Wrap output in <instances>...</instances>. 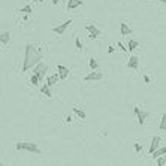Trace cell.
I'll return each instance as SVG.
<instances>
[{
    "instance_id": "cell-1",
    "label": "cell",
    "mask_w": 166,
    "mask_h": 166,
    "mask_svg": "<svg viewBox=\"0 0 166 166\" xmlns=\"http://www.w3.org/2000/svg\"><path fill=\"white\" fill-rule=\"evenodd\" d=\"M44 54L33 45V44H27L26 50H24V62H23V72H27L30 69H33L39 62H42Z\"/></svg>"
},
{
    "instance_id": "cell-2",
    "label": "cell",
    "mask_w": 166,
    "mask_h": 166,
    "mask_svg": "<svg viewBox=\"0 0 166 166\" xmlns=\"http://www.w3.org/2000/svg\"><path fill=\"white\" fill-rule=\"evenodd\" d=\"M15 148L17 150H23V151H29V153H33V154H41V148L35 144V142H29V141H18L15 144Z\"/></svg>"
},
{
    "instance_id": "cell-3",
    "label": "cell",
    "mask_w": 166,
    "mask_h": 166,
    "mask_svg": "<svg viewBox=\"0 0 166 166\" xmlns=\"http://www.w3.org/2000/svg\"><path fill=\"white\" fill-rule=\"evenodd\" d=\"M48 72V66L44 63V62H39L35 67H33V73L39 76V81H42L45 78V73Z\"/></svg>"
},
{
    "instance_id": "cell-4",
    "label": "cell",
    "mask_w": 166,
    "mask_h": 166,
    "mask_svg": "<svg viewBox=\"0 0 166 166\" xmlns=\"http://www.w3.org/2000/svg\"><path fill=\"white\" fill-rule=\"evenodd\" d=\"M133 111H135V114H136V117H138V123H139V124H144L145 120H147V117H148V112L144 111V109H141L139 106H135Z\"/></svg>"
},
{
    "instance_id": "cell-5",
    "label": "cell",
    "mask_w": 166,
    "mask_h": 166,
    "mask_svg": "<svg viewBox=\"0 0 166 166\" xmlns=\"http://www.w3.org/2000/svg\"><path fill=\"white\" fill-rule=\"evenodd\" d=\"M70 24H72V20H67V21H64L63 24H60V26H57V27H54L53 29V32L54 33H57V35H63L69 27H70Z\"/></svg>"
},
{
    "instance_id": "cell-6",
    "label": "cell",
    "mask_w": 166,
    "mask_h": 166,
    "mask_svg": "<svg viewBox=\"0 0 166 166\" xmlns=\"http://www.w3.org/2000/svg\"><path fill=\"white\" fill-rule=\"evenodd\" d=\"M103 78V73H100L99 70H91V73H88V75H85L84 76V81H100Z\"/></svg>"
},
{
    "instance_id": "cell-7",
    "label": "cell",
    "mask_w": 166,
    "mask_h": 166,
    "mask_svg": "<svg viewBox=\"0 0 166 166\" xmlns=\"http://www.w3.org/2000/svg\"><path fill=\"white\" fill-rule=\"evenodd\" d=\"M160 144H162V139H160V136H153V139H151V145H150V150H148V154L151 156L159 147H160Z\"/></svg>"
},
{
    "instance_id": "cell-8",
    "label": "cell",
    "mask_w": 166,
    "mask_h": 166,
    "mask_svg": "<svg viewBox=\"0 0 166 166\" xmlns=\"http://www.w3.org/2000/svg\"><path fill=\"white\" fill-rule=\"evenodd\" d=\"M57 73H59L60 79L63 81V79H66V78L69 76V67H66V66H63V64H59V66H57Z\"/></svg>"
},
{
    "instance_id": "cell-9",
    "label": "cell",
    "mask_w": 166,
    "mask_h": 166,
    "mask_svg": "<svg viewBox=\"0 0 166 166\" xmlns=\"http://www.w3.org/2000/svg\"><path fill=\"white\" fill-rule=\"evenodd\" d=\"M127 67H129V69H138V67H139V57L132 56V57L127 60Z\"/></svg>"
},
{
    "instance_id": "cell-10",
    "label": "cell",
    "mask_w": 166,
    "mask_h": 166,
    "mask_svg": "<svg viewBox=\"0 0 166 166\" xmlns=\"http://www.w3.org/2000/svg\"><path fill=\"white\" fill-rule=\"evenodd\" d=\"M60 79V76H59V73L56 72L54 75H50V76H47V85L48 87H53V85H56L57 84V81Z\"/></svg>"
},
{
    "instance_id": "cell-11",
    "label": "cell",
    "mask_w": 166,
    "mask_h": 166,
    "mask_svg": "<svg viewBox=\"0 0 166 166\" xmlns=\"http://www.w3.org/2000/svg\"><path fill=\"white\" fill-rule=\"evenodd\" d=\"M120 33H121V36H129L132 33V29L129 27L127 23H121L120 24Z\"/></svg>"
},
{
    "instance_id": "cell-12",
    "label": "cell",
    "mask_w": 166,
    "mask_h": 166,
    "mask_svg": "<svg viewBox=\"0 0 166 166\" xmlns=\"http://www.w3.org/2000/svg\"><path fill=\"white\" fill-rule=\"evenodd\" d=\"M82 5V0H67V11H72L75 8H79Z\"/></svg>"
},
{
    "instance_id": "cell-13",
    "label": "cell",
    "mask_w": 166,
    "mask_h": 166,
    "mask_svg": "<svg viewBox=\"0 0 166 166\" xmlns=\"http://www.w3.org/2000/svg\"><path fill=\"white\" fill-rule=\"evenodd\" d=\"M9 41H11V33L9 32H2L0 33V44L6 45V44H9Z\"/></svg>"
},
{
    "instance_id": "cell-14",
    "label": "cell",
    "mask_w": 166,
    "mask_h": 166,
    "mask_svg": "<svg viewBox=\"0 0 166 166\" xmlns=\"http://www.w3.org/2000/svg\"><path fill=\"white\" fill-rule=\"evenodd\" d=\"M165 154H166V145H165V147H162V145H160V147H159V148H157V150H156L151 156H153V159H157V157L165 156Z\"/></svg>"
},
{
    "instance_id": "cell-15",
    "label": "cell",
    "mask_w": 166,
    "mask_h": 166,
    "mask_svg": "<svg viewBox=\"0 0 166 166\" xmlns=\"http://www.w3.org/2000/svg\"><path fill=\"white\" fill-rule=\"evenodd\" d=\"M85 29L88 30V33H91V35H96V36H99L100 35V30L96 27V26H93V24H87L85 26Z\"/></svg>"
},
{
    "instance_id": "cell-16",
    "label": "cell",
    "mask_w": 166,
    "mask_h": 166,
    "mask_svg": "<svg viewBox=\"0 0 166 166\" xmlns=\"http://www.w3.org/2000/svg\"><path fill=\"white\" fill-rule=\"evenodd\" d=\"M138 47H139V42H138V41L130 39V41H129V45H127V50H129V51H135Z\"/></svg>"
},
{
    "instance_id": "cell-17",
    "label": "cell",
    "mask_w": 166,
    "mask_h": 166,
    "mask_svg": "<svg viewBox=\"0 0 166 166\" xmlns=\"http://www.w3.org/2000/svg\"><path fill=\"white\" fill-rule=\"evenodd\" d=\"M159 129H160V130H165V132H166V114H165V112L162 114V118H160V124H159Z\"/></svg>"
},
{
    "instance_id": "cell-18",
    "label": "cell",
    "mask_w": 166,
    "mask_h": 166,
    "mask_svg": "<svg viewBox=\"0 0 166 166\" xmlns=\"http://www.w3.org/2000/svg\"><path fill=\"white\" fill-rule=\"evenodd\" d=\"M41 91H42V93H44L47 97H53V93H51V90H50V87H48L47 84L41 87Z\"/></svg>"
},
{
    "instance_id": "cell-19",
    "label": "cell",
    "mask_w": 166,
    "mask_h": 166,
    "mask_svg": "<svg viewBox=\"0 0 166 166\" xmlns=\"http://www.w3.org/2000/svg\"><path fill=\"white\" fill-rule=\"evenodd\" d=\"M88 66H90V69H91V70H97V67H99V63H97V60H96V59H90V62H88Z\"/></svg>"
},
{
    "instance_id": "cell-20",
    "label": "cell",
    "mask_w": 166,
    "mask_h": 166,
    "mask_svg": "<svg viewBox=\"0 0 166 166\" xmlns=\"http://www.w3.org/2000/svg\"><path fill=\"white\" fill-rule=\"evenodd\" d=\"M21 14H27V15H32L33 14V9H32V6L30 5H27V6H24V8H21V11H20Z\"/></svg>"
},
{
    "instance_id": "cell-21",
    "label": "cell",
    "mask_w": 166,
    "mask_h": 166,
    "mask_svg": "<svg viewBox=\"0 0 166 166\" xmlns=\"http://www.w3.org/2000/svg\"><path fill=\"white\" fill-rule=\"evenodd\" d=\"M73 112H75V114H76L81 120H84V118H85V112H84L81 108H73Z\"/></svg>"
},
{
    "instance_id": "cell-22",
    "label": "cell",
    "mask_w": 166,
    "mask_h": 166,
    "mask_svg": "<svg viewBox=\"0 0 166 166\" xmlns=\"http://www.w3.org/2000/svg\"><path fill=\"white\" fill-rule=\"evenodd\" d=\"M156 160H157V166H165V163H166V154H165V156L157 157Z\"/></svg>"
},
{
    "instance_id": "cell-23",
    "label": "cell",
    "mask_w": 166,
    "mask_h": 166,
    "mask_svg": "<svg viewBox=\"0 0 166 166\" xmlns=\"http://www.w3.org/2000/svg\"><path fill=\"white\" fill-rule=\"evenodd\" d=\"M30 82H32V84H33V85H38V84H39V82H41V81H39V76H38V75H35V73H33V75H32V78H30Z\"/></svg>"
},
{
    "instance_id": "cell-24",
    "label": "cell",
    "mask_w": 166,
    "mask_h": 166,
    "mask_svg": "<svg viewBox=\"0 0 166 166\" xmlns=\"http://www.w3.org/2000/svg\"><path fill=\"white\" fill-rule=\"evenodd\" d=\"M75 47H76V50H82V44H81V41H79V38H75Z\"/></svg>"
},
{
    "instance_id": "cell-25",
    "label": "cell",
    "mask_w": 166,
    "mask_h": 166,
    "mask_svg": "<svg viewBox=\"0 0 166 166\" xmlns=\"http://www.w3.org/2000/svg\"><path fill=\"white\" fill-rule=\"evenodd\" d=\"M133 147H135V151H136V153H141V151H142V145H141L139 142H135Z\"/></svg>"
},
{
    "instance_id": "cell-26",
    "label": "cell",
    "mask_w": 166,
    "mask_h": 166,
    "mask_svg": "<svg viewBox=\"0 0 166 166\" xmlns=\"http://www.w3.org/2000/svg\"><path fill=\"white\" fill-rule=\"evenodd\" d=\"M117 47H118V48H120V50H121L123 53H127V51H129V50H127V47H124V45H123L121 42H117Z\"/></svg>"
},
{
    "instance_id": "cell-27",
    "label": "cell",
    "mask_w": 166,
    "mask_h": 166,
    "mask_svg": "<svg viewBox=\"0 0 166 166\" xmlns=\"http://www.w3.org/2000/svg\"><path fill=\"white\" fill-rule=\"evenodd\" d=\"M114 51H115V48H114V47H108V53H109V54H112Z\"/></svg>"
},
{
    "instance_id": "cell-28",
    "label": "cell",
    "mask_w": 166,
    "mask_h": 166,
    "mask_svg": "<svg viewBox=\"0 0 166 166\" xmlns=\"http://www.w3.org/2000/svg\"><path fill=\"white\" fill-rule=\"evenodd\" d=\"M144 81H145L147 84H150V76H148V75H144Z\"/></svg>"
},
{
    "instance_id": "cell-29",
    "label": "cell",
    "mask_w": 166,
    "mask_h": 166,
    "mask_svg": "<svg viewBox=\"0 0 166 166\" xmlns=\"http://www.w3.org/2000/svg\"><path fill=\"white\" fill-rule=\"evenodd\" d=\"M64 121H66V123H70V121H72V117H70V115H67V117H66V120H64Z\"/></svg>"
},
{
    "instance_id": "cell-30",
    "label": "cell",
    "mask_w": 166,
    "mask_h": 166,
    "mask_svg": "<svg viewBox=\"0 0 166 166\" xmlns=\"http://www.w3.org/2000/svg\"><path fill=\"white\" fill-rule=\"evenodd\" d=\"M88 38H90V39H96L97 36H96V35H91V33H90V35H88Z\"/></svg>"
},
{
    "instance_id": "cell-31",
    "label": "cell",
    "mask_w": 166,
    "mask_h": 166,
    "mask_svg": "<svg viewBox=\"0 0 166 166\" xmlns=\"http://www.w3.org/2000/svg\"><path fill=\"white\" fill-rule=\"evenodd\" d=\"M59 2H60V0H51V3H53V5H57Z\"/></svg>"
},
{
    "instance_id": "cell-32",
    "label": "cell",
    "mask_w": 166,
    "mask_h": 166,
    "mask_svg": "<svg viewBox=\"0 0 166 166\" xmlns=\"http://www.w3.org/2000/svg\"><path fill=\"white\" fill-rule=\"evenodd\" d=\"M45 2V0H38V3H44Z\"/></svg>"
},
{
    "instance_id": "cell-33",
    "label": "cell",
    "mask_w": 166,
    "mask_h": 166,
    "mask_svg": "<svg viewBox=\"0 0 166 166\" xmlns=\"http://www.w3.org/2000/svg\"><path fill=\"white\" fill-rule=\"evenodd\" d=\"M159 2H162V3H166V0H159Z\"/></svg>"
},
{
    "instance_id": "cell-34",
    "label": "cell",
    "mask_w": 166,
    "mask_h": 166,
    "mask_svg": "<svg viewBox=\"0 0 166 166\" xmlns=\"http://www.w3.org/2000/svg\"><path fill=\"white\" fill-rule=\"evenodd\" d=\"M0 166H5V163H0Z\"/></svg>"
},
{
    "instance_id": "cell-35",
    "label": "cell",
    "mask_w": 166,
    "mask_h": 166,
    "mask_svg": "<svg viewBox=\"0 0 166 166\" xmlns=\"http://www.w3.org/2000/svg\"><path fill=\"white\" fill-rule=\"evenodd\" d=\"M35 2H38V0H35Z\"/></svg>"
}]
</instances>
